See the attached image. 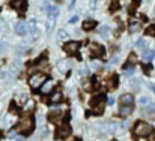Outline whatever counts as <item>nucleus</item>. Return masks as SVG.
Returning <instances> with one entry per match:
<instances>
[{
	"instance_id": "obj_6",
	"label": "nucleus",
	"mask_w": 155,
	"mask_h": 141,
	"mask_svg": "<svg viewBox=\"0 0 155 141\" xmlns=\"http://www.w3.org/2000/svg\"><path fill=\"white\" fill-rule=\"evenodd\" d=\"M11 6H12L14 9H17L18 12L24 14L26 9H27V0H12V2H11Z\"/></svg>"
},
{
	"instance_id": "obj_32",
	"label": "nucleus",
	"mask_w": 155,
	"mask_h": 141,
	"mask_svg": "<svg viewBox=\"0 0 155 141\" xmlns=\"http://www.w3.org/2000/svg\"><path fill=\"white\" fill-rule=\"evenodd\" d=\"M77 20H78V18H77V17H72V18H71V20H69V23H77Z\"/></svg>"
},
{
	"instance_id": "obj_31",
	"label": "nucleus",
	"mask_w": 155,
	"mask_h": 141,
	"mask_svg": "<svg viewBox=\"0 0 155 141\" xmlns=\"http://www.w3.org/2000/svg\"><path fill=\"white\" fill-rule=\"evenodd\" d=\"M140 105H145V104H148V98H140Z\"/></svg>"
},
{
	"instance_id": "obj_1",
	"label": "nucleus",
	"mask_w": 155,
	"mask_h": 141,
	"mask_svg": "<svg viewBox=\"0 0 155 141\" xmlns=\"http://www.w3.org/2000/svg\"><path fill=\"white\" fill-rule=\"evenodd\" d=\"M33 126H35L33 119H32V117H24V119H21V122L17 125L15 131L21 132L23 135H29V134L33 131Z\"/></svg>"
},
{
	"instance_id": "obj_38",
	"label": "nucleus",
	"mask_w": 155,
	"mask_h": 141,
	"mask_svg": "<svg viewBox=\"0 0 155 141\" xmlns=\"http://www.w3.org/2000/svg\"><path fill=\"white\" fill-rule=\"evenodd\" d=\"M151 141H155V135H154V138H152V140H151Z\"/></svg>"
},
{
	"instance_id": "obj_23",
	"label": "nucleus",
	"mask_w": 155,
	"mask_h": 141,
	"mask_svg": "<svg viewBox=\"0 0 155 141\" xmlns=\"http://www.w3.org/2000/svg\"><path fill=\"white\" fill-rule=\"evenodd\" d=\"M136 47H137V48H140V50H143V51L146 50V47H145V41H142V39H139V41H137Z\"/></svg>"
},
{
	"instance_id": "obj_15",
	"label": "nucleus",
	"mask_w": 155,
	"mask_h": 141,
	"mask_svg": "<svg viewBox=\"0 0 155 141\" xmlns=\"http://www.w3.org/2000/svg\"><path fill=\"white\" fill-rule=\"evenodd\" d=\"M95 27H97V21L87 20V21L83 23V29H84V30H92V29H95Z\"/></svg>"
},
{
	"instance_id": "obj_27",
	"label": "nucleus",
	"mask_w": 155,
	"mask_h": 141,
	"mask_svg": "<svg viewBox=\"0 0 155 141\" xmlns=\"http://www.w3.org/2000/svg\"><path fill=\"white\" fill-rule=\"evenodd\" d=\"M146 111H148L149 114L155 113V104H149V105H148V108H146Z\"/></svg>"
},
{
	"instance_id": "obj_2",
	"label": "nucleus",
	"mask_w": 155,
	"mask_h": 141,
	"mask_svg": "<svg viewBox=\"0 0 155 141\" xmlns=\"http://www.w3.org/2000/svg\"><path fill=\"white\" fill-rule=\"evenodd\" d=\"M152 126L146 122H139L136 126H134V135L136 137H148L151 132H152Z\"/></svg>"
},
{
	"instance_id": "obj_24",
	"label": "nucleus",
	"mask_w": 155,
	"mask_h": 141,
	"mask_svg": "<svg viewBox=\"0 0 155 141\" xmlns=\"http://www.w3.org/2000/svg\"><path fill=\"white\" fill-rule=\"evenodd\" d=\"M116 9H119V3H117V0H114V2H113V5L110 6V12H114Z\"/></svg>"
},
{
	"instance_id": "obj_8",
	"label": "nucleus",
	"mask_w": 155,
	"mask_h": 141,
	"mask_svg": "<svg viewBox=\"0 0 155 141\" xmlns=\"http://www.w3.org/2000/svg\"><path fill=\"white\" fill-rule=\"evenodd\" d=\"M69 134H71V128H69L68 123H63V125L59 126V129L56 131V135H57L59 138H66Z\"/></svg>"
},
{
	"instance_id": "obj_3",
	"label": "nucleus",
	"mask_w": 155,
	"mask_h": 141,
	"mask_svg": "<svg viewBox=\"0 0 155 141\" xmlns=\"http://www.w3.org/2000/svg\"><path fill=\"white\" fill-rule=\"evenodd\" d=\"M45 75L44 74H33L32 77H30V80H29V83H30V86H32V89H39L44 83H45Z\"/></svg>"
},
{
	"instance_id": "obj_39",
	"label": "nucleus",
	"mask_w": 155,
	"mask_h": 141,
	"mask_svg": "<svg viewBox=\"0 0 155 141\" xmlns=\"http://www.w3.org/2000/svg\"><path fill=\"white\" fill-rule=\"evenodd\" d=\"M74 141H80V140H74Z\"/></svg>"
},
{
	"instance_id": "obj_35",
	"label": "nucleus",
	"mask_w": 155,
	"mask_h": 141,
	"mask_svg": "<svg viewBox=\"0 0 155 141\" xmlns=\"http://www.w3.org/2000/svg\"><path fill=\"white\" fill-rule=\"evenodd\" d=\"M32 108H33V105H32V104H29V105H27V108H26V110H27V111H30V110H32Z\"/></svg>"
},
{
	"instance_id": "obj_30",
	"label": "nucleus",
	"mask_w": 155,
	"mask_h": 141,
	"mask_svg": "<svg viewBox=\"0 0 155 141\" xmlns=\"http://www.w3.org/2000/svg\"><path fill=\"white\" fill-rule=\"evenodd\" d=\"M151 69H152V66H151V65H146V66H145V74L149 75V74H151Z\"/></svg>"
},
{
	"instance_id": "obj_16",
	"label": "nucleus",
	"mask_w": 155,
	"mask_h": 141,
	"mask_svg": "<svg viewBox=\"0 0 155 141\" xmlns=\"http://www.w3.org/2000/svg\"><path fill=\"white\" fill-rule=\"evenodd\" d=\"M53 86H54V83L53 81H47V83H44V86H42V92L44 93H50L53 89Z\"/></svg>"
},
{
	"instance_id": "obj_11",
	"label": "nucleus",
	"mask_w": 155,
	"mask_h": 141,
	"mask_svg": "<svg viewBox=\"0 0 155 141\" xmlns=\"http://www.w3.org/2000/svg\"><path fill=\"white\" fill-rule=\"evenodd\" d=\"M131 111H133V105H122L120 110H119V116H122V117L130 116Z\"/></svg>"
},
{
	"instance_id": "obj_19",
	"label": "nucleus",
	"mask_w": 155,
	"mask_h": 141,
	"mask_svg": "<svg viewBox=\"0 0 155 141\" xmlns=\"http://www.w3.org/2000/svg\"><path fill=\"white\" fill-rule=\"evenodd\" d=\"M136 60H137V57H136V54H134V53H131V54L128 56V63L125 65V68H127V66H128L130 63H131V66H133V65L136 63Z\"/></svg>"
},
{
	"instance_id": "obj_9",
	"label": "nucleus",
	"mask_w": 155,
	"mask_h": 141,
	"mask_svg": "<svg viewBox=\"0 0 155 141\" xmlns=\"http://www.w3.org/2000/svg\"><path fill=\"white\" fill-rule=\"evenodd\" d=\"M119 101H120V104H122V105H133V102H134V98H133V95L127 93V95H122Z\"/></svg>"
},
{
	"instance_id": "obj_25",
	"label": "nucleus",
	"mask_w": 155,
	"mask_h": 141,
	"mask_svg": "<svg viewBox=\"0 0 155 141\" xmlns=\"http://www.w3.org/2000/svg\"><path fill=\"white\" fill-rule=\"evenodd\" d=\"M100 32H101V35H103V36H105V35H107V33L110 32V27H108V26H103Z\"/></svg>"
},
{
	"instance_id": "obj_13",
	"label": "nucleus",
	"mask_w": 155,
	"mask_h": 141,
	"mask_svg": "<svg viewBox=\"0 0 155 141\" xmlns=\"http://www.w3.org/2000/svg\"><path fill=\"white\" fill-rule=\"evenodd\" d=\"M48 119H50V122H53V123L60 122V111H51L48 114Z\"/></svg>"
},
{
	"instance_id": "obj_36",
	"label": "nucleus",
	"mask_w": 155,
	"mask_h": 141,
	"mask_svg": "<svg viewBox=\"0 0 155 141\" xmlns=\"http://www.w3.org/2000/svg\"><path fill=\"white\" fill-rule=\"evenodd\" d=\"M74 5H75V0H72V2H71V5H69V8L72 9V8H74Z\"/></svg>"
},
{
	"instance_id": "obj_28",
	"label": "nucleus",
	"mask_w": 155,
	"mask_h": 141,
	"mask_svg": "<svg viewBox=\"0 0 155 141\" xmlns=\"http://www.w3.org/2000/svg\"><path fill=\"white\" fill-rule=\"evenodd\" d=\"M30 30H32V32H35V30H36V21H35L33 18L30 20Z\"/></svg>"
},
{
	"instance_id": "obj_33",
	"label": "nucleus",
	"mask_w": 155,
	"mask_h": 141,
	"mask_svg": "<svg viewBox=\"0 0 155 141\" xmlns=\"http://www.w3.org/2000/svg\"><path fill=\"white\" fill-rule=\"evenodd\" d=\"M26 99H27V96H26V95H23V96H20V101H23V102H24Z\"/></svg>"
},
{
	"instance_id": "obj_26",
	"label": "nucleus",
	"mask_w": 155,
	"mask_h": 141,
	"mask_svg": "<svg viewBox=\"0 0 155 141\" xmlns=\"http://www.w3.org/2000/svg\"><path fill=\"white\" fill-rule=\"evenodd\" d=\"M133 74H134V68H133V66H130V69L125 68V75H127V77H130V75H133Z\"/></svg>"
},
{
	"instance_id": "obj_7",
	"label": "nucleus",
	"mask_w": 155,
	"mask_h": 141,
	"mask_svg": "<svg viewBox=\"0 0 155 141\" xmlns=\"http://www.w3.org/2000/svg\"><path fill=\"white\" fill-rule=\"evenodd\" d=\"M65 51L69 54V56H78V48H80V44L78 42H68L65 44Z\"/></svg>"
},
{
	"instance_id": "obj_18",
	"label": "nucleus",
	"mask_w": 155,
	"mask_h": 141,
	"mask_svg": "<svg viewBox=\"0 0 155 141\" xmlns=\"http://www.w3.org/2000/svg\"><path fill=\"white\" fill-rule=\"evenodd\" d=\"M139 5H140V0H134V2L131 3V6H130V9H128V11H130V14H134Z\"/></svg>"
},
{
	"instance_id": "obj_21",
	"label": "nucleus",
	"mask_w": 155,
	"mask_h": 141,
	"mask_svg": "<svg viewBox=\"0 0 155 141\" xmlns=\"http://www.w3.org/2000/svg\"><path fill=\"white\" fill-rule=\"evenodd\" d=\"M54 20H56V17H48V21H47V29H48V30H51L53 29Z\"/></svg>"
},
{
	"instance_id": "obj_10",
	"label": "nucleus",
	"mask_w": 155,
	"mask_h": 141,
	"mask_svg": "<svg viewBox=\"0 0 155 141\" xmlns=\"http://www.w3.org/2000/svg\"><path fill=\"white\" fill-rule=\"evenodd\" d=\"M15 32H17V35H26V32H27V27H26V23H17L15 24Z\"/></svg>"
},
{
	"instance_id": "obj_12",
	"label": "nucleus",
	"mask_w": 155,
	"mask_h": 141,
	"mask_svg": "<svg viewBox=\"0 0 155 141\" xmlns=\"http://www.w3.org/2000/svg\"><path fill=\"white\" fill-rule=\"evenodd\" d=\"M117 84H119V78H117V75H111V78L108 80L107 87L111 90V89H116V87H117Z\"/></svg>"
},
{
	"instance_id": "obj_37",
	"label": "nucleus",
	"mask_w": 155,
	"mask_h": 141,
	"mask_svg": "<svg viewBox=\"0 0 155 141\" xmlns=\"http://www.w3.org/2000/svg\"><path fill=\"white\" fill-rule=\"evenodd\" d=\"M152 90H154V92H155V86H152Z\"/></svg>"
},
{
	"instance_id": "obj_14",
	"label": "nucleus",
	"mask_w": 155,
	"mask_h": 141,
	"mask_svg": "<svg viewBox=\"0 0 155 141\" xmlns=\"http://www.w3.org/2000/svg\"><path fill=\"white\" fill-rule=\"evenodd\" d=\"M63 101V95L60 93V92H56V93L51 95V98H50V102L51 104H56V102H62Z\"/></svg>"
},
{
	"instance_id": "obj_22",
	"label": "nucleus",
	"mask_w": 155,
	"mask_h": 141,
	"mask_svg": "<svg viewBox=\"0 0 155 141\" xmlns=\"http://www.w3.org/2000/svg\"><path fill=\"white\" fill-rule=\"evenodd\" d=\"M137 29H139V23L137 21H133L131 26H130V32H136Z\"/></svg>"
},
{
	"instance_id": "obj_17",
	"label": "nucleus",
	"mask_w": 155,
	"mask_h": 141,
	"mask_svg": "<svg viewBox=\"0 0 155 141\" xmlns=\"http://www.w3.org/2000/svg\"><path fill=\"white\" fill-rule=\"evenodd\" d=\"M154 56H155L154 50H145V59H146L148 62H151V60L154 59Z\"/></svg>"
},
{
	"instance_id": "obj_20",
	"label": "nucleus",
	"mask_w": 155,
	"mask_h": 141,
	"mask_svg": "<svg viewBox=\"0 0 155 141\" xmlns=\"http://www.w3.org/2000/svg\"><path fill=\"white\" fill-rule=\"evenodd\" d=\"M145 33L148 35V36H155V24H152V26H149L146 30H145Z\"/></svg>"
},
{
	"instance_id": "obj_29",
	"label": "nucleus",
	"mask_w": 155,
	"mask_h": 141,
	"mask_svg": "<svg viewBox=\"0 0 155 141\" xmlns=\"http://www.w3.org/2000/svg\"><path fill=\"white\" fill-rule=\"evenodd\" d=\"M66 38V33H65V30H60L59 32V39H65Z\"/></svg>"
},
{
	"instance_id": "obj_4",
	"label": "nucleus",
	"mask_w": 155,
	"mask_h": 141,
	"mask_svg": "<svg viewBox=\"0 0 155 141\" xmlns=\"http://www.w3.org/2000/svg\"><path fill=\"white\" fill-rule=\"evenodd\" d=\"M92 111L94 114H101L104 111V96H97L92 101Z\"/></svg>"
},
{
	"instance_id": "obj_5",
	"label": "nucleus",
	"mask_w": 155,
	"mask_h": 141,
	"mask_svg": "<svg viewBox=\"0 0 155 141\" xmlns=\"http://www.w3.org/2000/svg\"><path fill=\"white\" fill-rule=\"evenodd\" d=\"M89 50H91V54H92L95 59H100V57H103L104 53H105L104 47H101L100 44H95V42H92V44H91Z\"/></svg>"
},
{
	"instance_id": "obj_34",
	"label": "nucleus",
	"mask_w": 155,
	"mask_h": 141,
	"mask_svg": "<svg viewBox=\"0 0 155 141\" xmlns=\"http://www.w3.org/2000/svg\"><path fill=\"white\" fill-rule=\"evenodd\" d=\"M108 104L113 105V104H114V99H113V98H108Z\"/></svg>"
}]
</instances>
